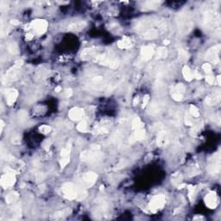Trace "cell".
Listing matches in <instances>:
<instances>
[{"label": "cell", "instance_id": "obj_22", "mask_svg": "<svg viewBox=\"0 0 221 221\" xmlns=\"http://www.w3.org/2000/svg\"><path fill=\"white\" fill-rule=\"evenodd\" d=\"M71 213V210L70 209H64V210H61L58 212H55L54 214H52V216L50 217L51 220H62L65 219L67 216L70 215Z\"/></svg>", "mask_w": 221, "mask_h": 221}, {"label": "cell", "instance_id": "obj_51", "mask_svg": "<svg viewBox=\"0 0 221 221\" xmlns=\"http://www.w3.org/2000/svg\"><path fill=\"white\" fill-rule=\"evenodd\" d=\"M26 38H27L28 40H31V39L33 38V35H32V34H27V35H26Z\"/></svg>", "mask_w": 221, "mask_h": 221}, {"label": "cell", "instance_id": "obj_2", "mask_svg": "<svg viewBox=\"0 0 221 221\" xmlns=\"http://www.w3.org/2000/svg\"><path fill=\"white\" fill-rule=\"evenodd\" d=\"M80 158L84 162H97L101 160L102 154L100 152V147L99 145H92L89 150L83 151L80 155Z\"/></svg>", "mask_w": 221, "mask_h": 221}, {"label": "cell", "instance_id": "obj_54", "mask_svg": "<svg viewBox=\"0 0 221 221\" xmlns=\"http://www.w3.org/2000/svg\"><path fill=\"white\" fill-rule=\"evenodd\" d=\"M164 44H169V40H165L164 41Z\"/></svg>", "mask_w": 221, "mask_h": 221}, {"label": "cell", "instance_id": "obj_41", "mask_svg": "<svg viewBox=\"0 0 221 221\" xmlns=\"http://www.w3.org/2000/svg\"><path fill=\"white\" fill-rule=\"evenodd\" d=\"M205 80H206V82L209 83L210 85H213V84H214V82H215L214 77H213V75H211V74H207V75L205 76Z\"/></svg>", "mask_w": 221, "mask_h": 221}, {"label": "cell", "instance_id": "obj_13", "mask_svg": "<svg viewBox=\"0 0 221 221\" xmlns=\"http://www.w3.org/2000/svg\"><path fill=\"white\" fill-rule=\"evenodd\" d=\"M98 179V174L94 172H86L82 176V181L86 187H92L95 184Z\"/></svg>", "mask_w": 221, "mask_h": 221}, {"label": "cell", "instance_id": "obj_21", "mask_svg": "<svg viewBox=\"0 0 221 221\" xmlns=\"http://www.w3.org/2000/svg\"><path fill=\"white\" fill-rule=\"evenodd\" d=\"M117 45L121 49H131L132 47V41L129 37L124 36L120 41L118 42Z\"/></svg>", "mask_w": 221, "mask_h": 221}, {"label": "cell", "instance_id": "obj_42", "mask_svg": "<svg viewBox=\"0 0 221 221\" xmlns=\"http://www.w3.org/2000/svg\"><path fill=\"white\" fill-rule=\"evenodd\" d=\"M63 95H64L65 97H67V98L71 97V96L73 95V90H72L71 88H67V89H65L64 92H63Z\"/></svg>", "mask_w": 221, "mask_h": 221}, {"label": "cell", "instance_id": "obj_29", "mask_svg": "<svg viewBox=\"0 0 221 221\" xmlns=\"http://www.w3.org/2000/svg\"><path fill=\"white\" fill-rule=\"evenodd\" d=\"M182 181V175L180 173H176L172 176V183L174 185H179Z\"/></svg>", "mask_w": 221, "mask_h": 221}, {"label": "cell", "instance_id": "obj_6", "mask_svg": "<svg viewBox=\"0 0 221 221\" xmlns=\"http://www.w3.org/2000/svg\"><path fill=\"white\" fill-rule=\"evenodd\" d=\"M30 28H32L35 32L38 35H42L45 33L48 30V22L43 19H36L31 22L30 24Z\"/></svg>", "mask_w": 221, "mask_h": 221}, {"label": "cell", "instance_id": "obj_32", "mask_svg": "<svg viewBox=\"0 0 221 221\" xmlns=\"http://www.w3.org/2000/svg\"><path fill=\"white\" fill-rule=\"evenodd\" d=\"M143 124L139 118H135L133 119V121H132V129L133 130L141 129V128H143Z\"/></svg>", "mask_w": 221, "mask_h": 221}, {"label": "cell", "instance_id": "obj_33", "mask_svg": "<svg viewBox=\"0 0 221 221\" xmlns=\"http://www.w3.org/2000/svg\"><path fill=\"white\" fill-rule=\"evenodd\" d=\"M160 110H161L160 104H156V103H154V104H152L150 105V113L155 115V114L158 113V112H160Z\"/></svg>", "mask_w": 221, "mask_h": 221}, {"label": "cell", "instance_id": "obj_15", "mask_svg": "<svg viewBox=\"0 0 221 221\" xmlns=\"http://www.w3.org/2000/svg\"><path fill=\"white\" fill-rule=\"evenodd\" d=\"M155 50L152 46H146L143 47L141 49V58L143 61H149L153 57Z\"/></svg>", "mask_w": 221, "mask_h": 221}, {"label": "cell", "instance_id": "obj_17", "mask_svg": "<svg viewBox=\"0 0 221 221\" xmlns=\"http://www.w3.org/2000/svg\"><path fill=\"white\" fill-rule=\"evenodd\" d=\"M220 92L218 90L216 92H214L213 93H212L211 95H209L206 99H205V104L207 105H215L218 103L220 101Z\"/></svg>", "mask_w": 221, "mask_h": 221}, {"label": "cell", "instance_id": "obj_44", "mask_svg": "<svg viewBox=\"0 0 221 221\" xmlns=\"http://www.w3.org/2000/svg\"><path fill=\"white\" fill-rule=\"evenodd\" d=\"M149 100H150V95H148V94H146L145 96H144V98H143V108H144L147 104H148V103H149Z\"/></svg>", "mask_w": 221, "mask_h": 221}, {"label": "cell", "instance_id": "obj_4", "mask_svg": "<svg viewBox=\"0 0 221 221\" xmlns=\"http://www.w3.org/2000/svg\"><path fill=\"white\" fill-rule=\"evenodd\" d=\"M63 196L69 201L77 199L78 195V187L72 182H66L61 187Z\"/></svg>", "mask_w": 221, "mask_h": 221}, {"label": "cell", "instance_id": "obj_46", "mask_svg": "<svg viewBox=\"0 0 221 221\" xmlns=\"http://www.w3.org/2000/svg\"><path fill=\"white\" fill-rule=\"evenodd\" d=\"M50 144H51V142L50 141H49V140H46L45 142H44V143H43V147L45 148V150H49V146H50Z\"/></svg>", "mask_w": 221, "mask_h": 221}, {"label": "cell", "instance_id": "obj_10", "mask_svg": "<svg viewBox=\"0 0 221 221\" xmlns=\"http://www.w3.org/2000/svg\"><path fill=\"white\" fill-rule=\"evenodd\" d=\"M16 182V176L13 172H8L1 177V186L4 188L12 187Z\"/></svg>", "mask_w": 221, "mask_h": 221}, {"label": "cell", "instance_id": "obj_47", "mask_svg": "<svg viewBox=\"0 0 221 221\" xmlns=\"http://www.w3.org/2000/svg\"><path fill=\"white\" fill-rule=\"evenodd\" d=\"M11 142H12V143H14V144H18V143H21V139H20L19 137H13V138L11 139Z\"/></svg>", "mask_w": 221, "mask_h": 221}, {"label": "cell", "instance_id": "obj_28", "mask_svg": "<svg viewBox=\"0 0 221 221\" xmlns=\"http://www.w3.org/2000/svg\"><path fill=\"white\" fill-rule=\"evenodd\" d=\"M8 51L11 54H17L19 53V49L16 42H11L8 46Z\"/></svg>", "mask_w": 221, "mask_h": 221}, {"label": "cell", "instance_id": "obj_11", "mask_svg": "<svg viewBox=\"0 0 221 221\" xmlns=\"http://www.w3.org/2000/svg\"><path fill=\"white\" fill-rule=\"evenodd\" d=\"M71 143H68L67 145L66 148L62 149L61 150V161H60V165H61V168L63 169L65 168L68 163L70 162V151H71Z\"/></svg>", "mask_w": 221, "mask_h": 221}, {"label": "cell", "instance_id": "obj_38", "mask_svg": "<svg viewBox=\"0 0 221 221\" xmlns=\"http://www.w3.org/2000/svg\"><path fill=\"white\" fill-rule=\"evenodd\" d=\"M195 188L196 187L194 186H188L187 189H188V197L190 199V201H193L194 194H195Z\"/></svg>", "mask_w": 221, "mask_h": 221}, {"label": "cell", "instance_id": "obj_16", "mask_svg": "<svg viewBox=\"0 0 221 221\" xmlns=\"http://www.w3.org/2000/svg\"><path fill=\"white\" fill-rule=\"evenodd\" d=\"M146 136V131L145 130H143V128L141 129H138V130H135L133 135L130 137L129 139V142L131 143H133L136 141H141V140H143Z\"/></svg>", "mask_w": 221, "mask_h": 221}, {"label": "cell", "instance_id": "obj_34", "mask_svg": "<svg viewBox=\"0 0 221 221\" xmlns=\"http://www.w3.org/2000/svg\"><path fill=\"white\" fill-rule=\"evenodd\" d=\"M77 130L80 132H85L87 130V123L85 120H81L77 125Z\"/></svg>", "mask_w": 221, "mask_h": 221}, {"label": "cell", "instance_id": "obj_19", "mask_svg": "<svg viewBox=\"0 0 221 221\" xmlns=\"http://www.w3.org/2000/svg\"><path fill=\"white\" fill-rule=\"evenodd\" d=\"M18 76H19V68L13 67L10 70H8V72L4 76V79L6 80V81H14L18 78Z\"/></svg>", "mask_w": 221, "mask_h": 221}, {"label": "cell", "instance_id": "obj_12", "mask_svg": "<svg viewBox=\"0 0 221 221\" xmlns=\"http://www.w3.org/2000/svg\"><path fill=\"white\" fill-rule=\"evenodd\" d=\"M205 203L210 209H215L218 205V198L215 192H210L205 197Z\"/></svg>", "mask_w": 221, "mask_h": 221}, {"label": "cell", "instance_id": "obj_7", "mask_svg": "<svg viewBox=\"0 0 221 221\" xmlns=\"http://www.w3.org/2000/svg\"><path fill=\"white\" fill-rule=\"evenodd\" d=\"M220 44H218V45L209 49L205 53V60L217 64L220 61L219 54H220Z\"/></svg>", "mask_w": 221, "mask_h": 221}, {"label": "cell", "instance_id": "obj_39", "mask_svg": "<svg viewBox=\"0 0 221 221\" xmlns=\"http://www.w3.org/2000/svg\"><path fill=\"white\" fill-rule=\"evenodd\" d=\"M185 123L187 125H189V126H192L193 125V116L190 114V113H187L186 114V117H185Z\"/></svg>", "mask_w": 221, "mask_h": 221}, {"label": "cell", "instance_id": "obj_18", "mask_svg": "<svg viewBox=\"0 0 221 221\" xmlns=\"http://www.w3.org/2000/svg\"><path fill=\"white\" fill-rule=\"evenodd\" d=\"M86 26V23L85 21H79V22H74L71 24H69L68 27V30L72 32H78L85 29Z\"/></svg>", "mask_w": 221, "mask_h": 221}, {"label": "cell", "instance_id": "obj_43", "mask_svg": "<svg viewBox=\"0 0 221 221\" xmlns=\"http://www.w3.org/2000/svg\"><path fill=\"white\" fill-rule=\"evenodd\" d=\"M125 164H126V162H125L124 161H121L118 165H116V166L114 167V170H119L121 169H123V168H124V167H125Z\"/></svg>", "mask_w": 221, "mask_h": 221}, {"label": "cell", "instance_id": "obj_27", "mask_svg": "<svg viewBox=\"0 0 221 221\" xmlns=\"http://www.w3.org/2000/svg\"><path fill=\"white\" fill-rule=\"evenodd\" d=\"M87 195L86 190L83 186H80V187H78V195H77V199L79 201H81L83 199H85Z\"/></svg>", "mask_w": 221, "mask_h": 221}, {"label": "cell", "instance_id": "obj_36", "mask_svg": "<svg viewBox=\"0 0 221 221\" xmlns=\"http://www.w3.org/2000/svg\"><path fill=\"white\" fill-rule=\"evenodd\" d=\"M18 119L20 120V122L25 123L28 120V113L25 111H23V110L20 111L18 112Z\"/></svg>", "mask_w": 221, "mask_h": 221}, {"label": "cell", "instance_id": "obj_8", "mask_svg": "<svg viewBox=\"0 0 221 221\" xmlns=\"http://www.w3.org/2000/svg\"><path fill=\"white\" fill-rule=\"evenodd\" d=\"M185 90H186L185 85L181 83H178L177 85H174L171 90V96H172L173 100L177 102L181 101L183 99Z\"/></svg>", "mask_w": 221, "mask_h": 221}, {"label": "cell", "instance_id": "obj_50", "mask_svg": "<svg viewBox=\"0 0 221 221\" xmlns=\"http://www.w3.org/2000/svg\"><path fill=\"white\" fill-rule=\"evenodd\" d=\"M138 103H139V97H136V98L134 99V100H133V104H134V105H136Z\"/></svg>", "mask_w": 221, "mask_h": 221}, {"label": "cell", "instance_id": "obj_45", "mask_svg": "<svg viewBox=\"0 0 221 221\" xmlns=\"http://www.w3.org/2000/svg\"><path fill=\"white\" fill-rule=\"evenodd\" d=\"M23 64V60L19 59V60L16 61L14 67H16V68H21V66H22Z\"/></svg>", "mask_w": 221, "mask_h": 221}, {"label": "cell", "instance_id": "obj_25", "mask_svg": "<svg viewBox=\"0 0 221 221\" xmlns=\"http://www.w3.org/2000/svg\"><path fill=\"white\" fill-rule=\"evenodd\" d=\"M168 56V49L166 48L161 47L156 51V58L157 59H165Z\"/></svg>", "mask_w": 221, "mask_h": 221}, {"label": "cell", "instance_id": "obj_1", "mask_svg": "<svg viewBox=\"0 0 221 221\" xmlns=\"http://www.w3.org/2000/svg\"><path fill=\"white\" fill-rule=\"evenodd\" d=\"M92 61L96 63H99L102 66H105L108 68H118L119 66V61L118 58H116L114 55H112L110 54H101L99 53Z\"/></svg>", "mask_w": 221, "mask_h": 221}, {"label": "cell", "instance_id": "obj_20", "mask_svg": "<svg viewBox=\"0 0 221 221\" xmlns=\"http://www.w3.org/2000/svg\"><path fill=\"white\" fill-rule=\"evenodd\" d=\"M18 96V92L16 89H10L7 92L6 94V102L9 105H12L14 103L16 102Z\"/></svg>", "mask_w": 221, "mask_h": 221}, {"label": "cell", "instance_id": "obj_3", "mask_svg": "<svg viewBox=\"0 0 221 221\" xmlns=\"http://www.w3.org/2000/svg\"><path fill=\"white\" fill-rule=\"evenodd\" d=\"M203 23H204V26L205 28L216 27V26L220 25V17L218 13L209 10L204 14Z\"/></svg>", "mask_w": 221, "mask_h": 221}, {"label": "cell", "instance_id": "obj_40", "mask_svg": "<svg viewBox=\"0 0 221 221\" xmlns=\"http://www.w3.org/2000/svg\"><path fill=\"white\" fill-rule=\"evenodd\" d=\"M202 69L204 70V72L205 73H207V74H209L211 72H212V67H211V65L209 64V63H205L203 64V66H202Z\"/></svg>", "mask_w": 221, "mask_h": 221}, {"label": "cell", "instance_id": "obj_35", "mask_svg": "<svg viewBox=\"0 0 221 221\" xmlns=\"http://www.w3.org/2000/svg\"><path fill=\"white\" fill-rule=\"evenodd\" d=\"M190 114L193 117V118H199L200 117V111L199 109L195 106V105H190Z\"/></svg>", "mask_w": 221, "mask_h": 221}, {"label": "cell", "instance_id": "obj_53", "mask_svg": "<svg viewBox=\"0 0 221 221\" xmlns=\"http://www.w3.org/2000/svg\"><path fill=\"white\" fill-rule=\"evenodd\" d=\"M217 82H218L219 85H220V75H218V77H217Z\"/></svg>", "mask_w": 221, "mask_h": 221}, {"label": "cell", "instance_id": "obj_37", "mask_svg": "<svg viewBox=\"0 0 221 221\" xmlns=\"http://www.w3.org/2000/svg\"><path fill=\"white\" fill-rule=\"evenodd\" d=\"M51 127H50L49 125H46V124L42 125V126L39 127V131H40V132L42 133V134H49V133L51 131Z\"/></svg>", "mask_w": 221, "mask_h": 221}, {"label": "cell", "instance_id": "obj_49", "mask_svg": "<svg viewBox=\"0 0 221 221\" xmlns=\"http://www.w3.org/2000/svg\"><path fill=\"white\" fill-rule=\"evenodd\" d=\"M11 23L13 24V25H18L20 23H19V21H17V20H11Z\"/></svg>", "mask_w": 221, "mask_h": 221}, {"label": "cell", "instance_id": "obj_5", "mask_svg": "<svg viewBox=\"0 0 221 221\" xmlns=\"http://www.w3.org/2000/svg\"><path fill=\"white\" fill-rule=\"evenodd\" d=\"M166 204V197L164 194H157L155 195L151 199L149 208L152 213H156L157 211L161 210L163 208V206Z\"/></svg>", "mask_w": 221, "mask_h": 221}, {"label": "cell", "instance_id": "obj_23", "mask_svg": "<svg viewBox=\"0 0 221 221\" xmlns=\"http://www.w3.org/2000/svg\"><path fill=\"white\" fill-rule=\"evenodd\" d=\"M169 142V136H168V134L166 131H160L158 136H157V139H156V143L158 146L162 147V146H164L168 143Z\"/></svg>", "mask_w": 221, "mask_h": 221}, {"label": "cell", "instance_id": "obj_30", "mask_svg": "<svg viewBox=\"0 0 221 221\" xmlns=\"http://www.w3.org/2000/svg\"><path fill=\"white\" fill-rule=\"evenodd\" d=\"M160 4H161V2H159V1H149V2H146L145 4H144L145 10L155 9V8H156Z\"/></svg>", "mask_w": 221, "mask_h": 221}, {"label": "cell", "instance_id": "obj_24", "mask_svg": "<svg viewBox=\"0 0 221 221\" xmlns=\"http://www.w3.org/2000/svg\"><path fill=\"white\" fill-rule=\"evenodd\" d=\"M182 73H183L184 79H185L187 81H191V80L193 79V72L191 71V69L188 68L187 66H185V67L183 68Z\"/></svg>", "mask_w": 221, "mask_h": 221}, {"label": "cell", "instance_id": "obj_9", "mask_svg": "<svg viewBox=\"0 0 221 221\" xmlns=\"http://www.w3.org/2000/svg\"><path fill=\"white\" fill-rule=\"evenodd\" d=\"M208 171L213 175L220 173V153L215 154L213 155V158L211 160V162L208 165Z\"/></svg>", "mask_w": 221, "mask_h": 221}, {"label": "cell", "instance_id": "obj_31", "mask_svg": "<svg viewBox=\"0 0 221 221\" xmlns=\"http://www.w3.org/2000/svg\"><path fill=\"white\" fill-rule=\"evenodd\" d=\"M189 58V55H188V53H187L186 50L184 49H181L179 51V61L181 62H185L187 61Z\"/></svg>", "mask_w": 221, "mask_h": 221}, {"label": "cell", "instance_id": "obj_14", "mask_svg": "<svg viewBox=\"0 0 221 221\" xmlns=\"http://www.w3.org/2000/svg\"><path fill=\"white\" fill-rule=\"evenodd\" d=\"M83 116H84V110L79 107H73L68 112L69 119L73 121H79L83 118Z\"/></svg>", "mask_w": 221, "mask_h": 221}, {"label": "cell", "instance_id": "obj_48", "mask_svg": "<svg viewBox=\"0 0 221 221\" xmlns=\"http://www.w3.org/2000/svg\"><path fill=\"white\" fill-rule=\"evenodd\" d=\"M193 77H195L196 79H198V80H201V79H202V76H201V74L198 72V71H195L194 72V73H193Z\"/></svg>", "mask_w": 221, "mask_h": 221}, {"label": "cell", "instance_id": "obj_26", "mask_svg": "<svg viewBox=\"0 0 221 221\" xmlns=\"http://www.w3.org/2000/svg\"><path fill=\"white\" fill-rule=\"evenodd\" d=\"M18 198V193L17 192H11L10 193H8L5 197V200H6V202L7 203H11L13 201H15Z\"/></svg>", "mask_w": 221, "mask_h": 221}, {"label": "cell", "instance_id": "obj_52", "mask_svg": "<svg viewBox=\"0 0 221 221\" xmlns=\"http://www.w3.org/2000/svg\"><path fill=\"white\" fill-rule=\"evenodd\" d=\"M61 90V86H57V87L55 88V92H60Z\"/></svg>", "mask_w": 221, "mask_h": 221}]
</instances>
